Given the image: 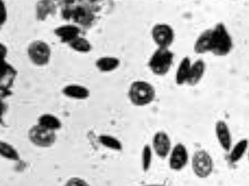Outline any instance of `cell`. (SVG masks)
Here are the masks:
<instances>
[{
  "instance_id": "484cf974",
  "label": "cell",
  "mask_w": 249,
  "mask_h": 186,
  "mask_svg": "<svg viewBox=\"0 0 249 186\" xmlns=\"http://www.w3.org/2000/svg\"><path fill=\"white\" fill-rule=\"evenodd\" d=\"M1 153L5 155V156H9V157H16L17 154L16 152L13 151V149L7 146V145L2 144L1 143Z\"/></svg>"
},
{
  "instance_id": "d4e9b609",
  "label": "cell",
  "mask_w": 249,
  "mask_h": 186,
  "mask_svg": "<svg viewBox=\"0 0 249 186\" xmlns=\"http://www.w3.org/2000/svg\"><path fill=\"white\" fill-rule=\"evenodd\" d=\"M65 186H90L81 178H73L69 180Z\"/></svg>"
},
{
  "instance_id": "7a4b0ae2",
  "label": "cell",
  "mask_w": 249,
  "mask_h": 186,
  "mask_svg": "<svg viewBox=\"0 0 249 186\" xmlns=\"http://www.w3.org/2000/svg\"><path fill=\"white\" fill-rule=\"evenodd\" d=\"M130 101L137 106H143L152 102L155 98V90L149 83L144 81L134 82L129 90Z\"/></svg>"
},
{
  "instance_id": "5b68a950",
  "label": "cell",
  "mask_w": 249,
  "mask_h": 186,
  "mask_svg": "<svg viewBox=\"0 0 249 186\" xmlns=\"http://www.w3.org/2000/svg\"><path fill=\"white\" fill-rule=\"evenodd\" d=\"M28 55L34 64L42 67L49 63L51 55V48L43 41H34L28 48Z\"/></svg>"
},
{
  "instance_id": "6da1fadb",
  "label": "cell",
  "mask_w": 249,
  "mask_h": 186,
  "mask_svg": "<svg viewBox=\"0 0 249 186\" xmlns=\"http://www.w3.org/2000/svg\"><path fill=\"white\" fill-rule=\"evenodd\" d=\"M232 48V41L223 23L216 24L212 29L211 51L218 56H225L230 53Z\"/></svg>"
},
{
  "instance_id": "ba28073f",
  "label": "cell",
  "mask_w": 249,
  "mask_h": 186,
  "mask_svg": "<svg viewBox=\"0 0 249 186\" xmlns=\"http://www.w3.org/2000/svg\"><path fill=\"white\" fill-rule=\"evenodd\" d=\"M188 157V152L185 146L181 143L176 145L170 156V168L174 170H181L187 165Z\"/></svg>"
},
{
  "instance_id": "2e32d148",
  "label": "cell",
  "mask_w": 249,
  "mask_h": 186,
  "mask_svg": "<svg viewBox=\"0 0 249 186\" xmlns=\"http://www.w3.org/2000/svg\"><path fill=\"white\" fill-rule=\"evenodd\" d=\"M212 29H208L200 34L195 44V52L203 54L211 51Z\"/></svg>"
},
{
  "instance_id": "603a6c76",
  "label": "cell",
  "mask_w": 249,
  "mask_h": 186,
  "mask_svg": "<svg viewBox=\"0 0 249 186\" xmlns=\"http://www.w3.org/2000/svg\"><path fill=\"white\" fill-rule=\"evenodd\" d=\"M100 141L103 143L105 146L107 147L111 148V149H116V150H120L122 148L121 143L116 139L114 137H110V136H101Z\"/></svg>"
},
{
  "instance_id": "9c48e42d",
  "label": "cell",
  "mask_w": 249,
  "mask_h": 186,
  "mask_svg": "<svg viewBox=\"0 0 249 186\" xmlns=\"http://www.w3.org/2000/svg\"><path fill=\"white\" fill-rule=\"evenodd\" d=\"M153 147L159 157H166L171 148V140L168 135L164 132H158L153 137Z\"/></svg>"
},
{
  "instance_id": "9a60e30c",
  "label": "cell",
  "mask_w": 249,
  "mask_h": 186,
  "mask_svg": "<svg viewBox=\"0 0 249 186\" xmlns=\"http://www.w3.org/2000/svg\"><path fill=\"white\" fill-rule=\"evenodd\" d=\"M205 68L206 65L203 60H197L193 66H191L187 83L191 86L197 85L204 74Z\"/></svg>"
},
{
  "instance_id": "7c38bea8",
  "label": "cell",
  "mask_w": 249,
  "mask_h": 186,
  "mask_svg": "<svg viewBox=\"0 0 249 186\" xmlns=\"http://www.w3.org/2000/svg\"><path fill=\"white\" fill-rule=\"evenodd\" d=\"M76 23L82 26H89L94 20V15L91 10L85 6H77L71 10V16Z\"/></svg>"
},
{
  "instance_id": "3957f363",
  "label": "cell",
  "mask_w": 249,
  "mask_h": 186,
  "mask_svg": "<svg viewBox=\"0 0 249 186\" xmlns=\"http://www.w3.org/2000/svg\"><path fill=\"white\" fill-rule=\"evenodd\" d=\"M174 53L168 48H159L149 60V67L156 75L162 76L168 72L173 64Z\"/></svg>"
},
{
  "instance_id": "7402d4cb",
  "label": "cell",
  "mask_w": 249,
  "mask_h": 186,
  "mask_svg": "<svg viewBox=\"0 0 249 186\" xmlns=\"http://www.w3.org/2000/svg\"><path fill=\"white\" fill-rule=\"evenodd\" d=\"M70 46L74 51L80 52H88L91 50V45L88 39L84 37L76 38L72 42H70Z\"/></svg>"
},
{
  "instance_id": "8992f818",
  "label": "cell",
  "mask_w": 249,
  "mask_h": 186,
  "mask_svg": "<svg viewBox=\"0 0 249 186\" xmlns=\"http://www.w3.org/2000/svg\"><path fill=\"white\" fill-rule=\"evenodd\" d=\"M29 137L35 146L42 148L50 147L55 143L56 139L55 131L40 124L35 125L30 129Z\"/></svg>"
},
{
  "instance_id": "cb8c5ba5",
  "label": "cell",
  "mask_w": 249,
  "mask_h": 186,
  "mask_svg": "<svg viewBox=\"0 0 249 186\" xmlns=\"http://www.w3.org/2000/svg\"><path fill=\"white\" fill-rule=\"evenodd\" d=\"M151 156H152V153H151L150 147L149 146H145L143 151V164L145 168H147L148 165L150 164Z\"/></svg>"
},
{
  "instance_id": "4fadbf2b",
  "label": "cell",
  "mask_w": 249,
  "mask_h": 186,
  "mask_svg": "<svg viewBox=\"0 0 249 186\" xmlns=\"http://www.w3.org/2000/svg\"><path fill=\"white\" fill-rule=\"evenodd\" d=\"M16 72L13 67L2 61L1 70V90H7L13 85V80L16 77Z\"/></svg>"
},
{
  "instance_id": "44dd1931",
  "label": "cell",
  "mask_w": 249,
  "mask_h": 186,
  "mask_svg": "<svg viewBox=\"0 0 249 186\" xmlns=\"http://www.w3.org/2000/svg\"><path fill=\"white\" fill-rule=\"evenodd\" d=\"M247 148H248V140H240L236 146L234 148L232 152H231V162H236L238 160L241 159L245 153L246 151H247Z\"/></svg>"
},
{
  "instance_id": "f1b7e54d",
  "label": "cell",
  "mask_w": 249,
  "mask_h": 186,
  "mask_svg": "<svg viewBox=\"0 0 249 186\" xmlns=\"http://www.w3.org/2000/svg\"></svg>"
},
{
  "instance_id": "4316f807",
  "label": "cell",
  "mask_w": 249,
  "mask_h": 186,
  "mask_svg": "<svg viewBox=\"0 0 249 186\" xmlns=\"http://www.w3.org/2000/svg\"><path fill=\"white\" fill-rule=\"evenodd\" d=\"M0 3H1V24L2 25L7 19V13H6L7 10H6L4 2L0 1Z\"/></svg>"
},
{
  "instance_id": "e0dca14e",
  "label": "cell",
  "mask_w": 249,
  "mask_h": 186,
  "mask_svg": "<svg viewBox=\"0 0 249 186\" xmlns=\"http://www.w3.org/2000/svg\"><path fill=\"white\" fill-rule=\"evenodd\" d=\"M190 68H191V64H190V58L188 57H185L180 63L179 67L177 70V76H176L177 85H181L187 81Z\"/></svg>"
},
{
  "instance_id": "ffe728a7",
  "label": "cell",
  "mask_w": 249,
  "mask_h": 186,
  "mask_svg": "<svg viewBox=\"0 0 249 186\" xmlns=\"http://www.w3.org/2000/svg\"><path fill=\"white\" fill-rule=\"evenodd\" d=\"M55 6L53 1H39L37 4V17L40 20H44L50 13L55 12Z\"/></svg>"
},
{
  "instance_id": "83f0119b",
  "label": "cell",
  "mask_w": 249,
  "mask_h": 186,
  "mask_svg": "<svg viewBox=\"0 0 249 186\" xmlns=\"http://www.w3.org/2000/svg\"><path fill=\"white\" fill-rule=\"evenodd\" d=\"M1 60L4 61V56L6 55V52H7V48L4 46V45L1 44Z\"/></svg>"
},
{
  "instance_id": "ac0fdd59",
  "label": "cell",
  "mask_w": 249,
  "mask_h": 186,
  "mask_svg": "<svg viewBox=\"0 0 249 186\" xmlns=\"http://www.w3.org/2000/svg\"><path fill=\"white\" fill-rule=\"evenodd\" d=\"M120 60L115 57H102L96 61V67L102 72H109L120 66Z\"/></svg>"
},
{
  "instance_id": "30bf717a",
  "label": "cell",
  "mask_w": 249,
  "mask_h": 186,
  "mask_svg": "<svg viewBox=\"0 0 249 186\" xmlns=\"http://www.w3.org/2000/svg\"><path fill=\"white\" fill-rule=\"evenodd\" d=\"M216 135L222 149L226 152H229L232 146V138L229 127L225 121H217L216 124Z\"/></svg>"
},
{
  "instance_id": "8fae6325",
  "label": "cell",
  "mask_w": 249,
  "mask_h": 186,
  "mask_svg": "<svg viewBox=\"0 0 249 186\" xmlns=\"http://www.w3.org/2000/svg\"><path fill=\"white\" fill-rule=\"evenodd\" d=\"M54 33L61 39L64 43H69L78 37L81 33L80 28L75 25H64L54 30Z\"/></svg>"
},
{
  "instance_id": "52a82bcc",
  "label": "cell",
  "mask_w": 249,
  "mask_h": 186,
  "mask_svg": "<svg viewBox=\"0 0 249 186\" xmlns=\"http://www.w3.org/2000/svg\"><path fill=\"white\" fill-rule=\"evenodd\" d=\"M152 38L160 48H168L174 39V32L168 24H157L152 31Z\"/></svg>"
},
{
  "instance_id": "5bb4252c",
  "label": "cell",
  "mask_w": 249,
  "mask_h": 186,
  "mask_svg": "<svg viewBox=\"0 0 249 186\" xmlns=\"http://www.w3.org/2000/svg\"><path fill=\"white\" fill-rule=\"evenodd\" d=\"M63 93L69 98L74 99H86L90 96V91L87 87L78 85H70L66 86L62 90Z\"/></svg>"
},
{
  "instance_id": "277c9868",
  "label": "cell",
  "mask_w": 249,
  "mask_h": 186,
  "mask_svg": "<svg viewBox=\"0 0 249 186\" xmlns=\"http://www.w3.org/2000/svg\"><path fill=\"white\" fill-rule=\"evenodd\" d=\"M192 168L196 176L200 178H207L213 171V159L206 151H197L193 155Z\"/></svg>"
},
{
  "instance_id": "d6986e66",
  "label": "cell",
  "mask_w": 249,
  "mask_h": 186,
  "mask_svg": "<svg viewBox=\"0 0 249 186\" xmlns=\"http://www.w3.org/2000/svg\"><path fill=\"white\" fill-rule=\"evenodd\" d=\"M39 124L50 129V130H58L61 127V123L60 120L55 116L51 114H44L39 118Z\"/></svg>"
}]
</instances>
